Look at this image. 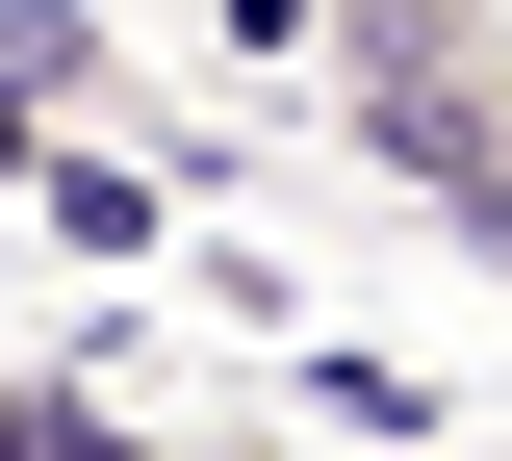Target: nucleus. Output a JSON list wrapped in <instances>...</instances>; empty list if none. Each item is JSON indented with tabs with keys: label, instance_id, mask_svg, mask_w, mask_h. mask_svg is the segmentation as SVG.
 Returning a JSON list of instances; mask_svg holds the SVG:
<instances>
[{
	"label": "nucleus",
	"instance_id": "1",
	"mask_svg": "<svg viewBox=\"0 0 512 461\" xmlns=\"http://www.w3.org/2000/svg\"><path fill=\"white\" fill-rule=\"evenodd\" d=\"M77 103H103V26H77V0H0V205L77 154Z\"/></svg>",
	"mask_w": 512,
	"mask_h": 461
},
{
	"label": "nucleus",
	"instance_id": "2",
	"mask_svg": "<svg viewBox=\"0 0 512 461\" xmlns=\"http://www.w3.org/2000/svg\"><path fill=\"white\" fill-rule=\"evenodd\" d=\"M0 461H256V436H154V410H103L77 359H0Z\"/></svg>",
	"mask_w": 512,
	"mask_h": 461
},
{
	"label": "nucleus",
	"instance_id": "3",
	"mask_svg": "<svg viewBox=\"0 0 512 461\" xmlns=\"http://www.w3.org/2000/svg\"><path fill=\"white\" fill-rule=\"evenodd\" d=\"M26 231H52V257H154V231H180V205L128 180V154H52V180H26Z\"/></svg>",
	"mask_w": 512,
	"mask_h": 461
}]
</instances>
